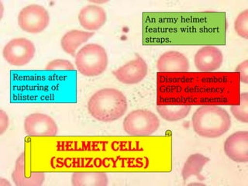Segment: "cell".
<instances>
[{
    "label": "cell",
    "mask_w": 248,
    "mask_h": 186,
    "mask_svg": "<svg viewBox=\"0 0 248 186\" xmlns=\"http://www.w3.org/2000/svg\"><path fill=\"white\" fill-rule=\"evenodd\" d=\"M12 178L16 186H41L45 182V174L44 172H31L27 170L25 156L22 154L16 159Z\"/></svg>",
    "instance_id": "obj_12"
},
{
    "label": "cell",
    "mask_w": 248,
    "mask_h": 186,
    "mask_svg": "<svg viewBox=\"0 0 248 186\" xmlns=\"http://www.w3.org/2000/svg\"><path fill=\"white\" fill-rule=\"evenodd\" d=\"M108 183L107 174L100 171H81L73 173L72 175L74 186H107Z\"/></svg>",
    "instance_id": "obj_16"
},
{
    "label": "cell",
    "mask_w": 248,
    "mask_h": 186,
    "mask_svg": "<svg viewBox=\"0 0 248 186\" xmlns=\"http://www.w3.org/2000/svg\"><path fill=\"white\" fill-rule=\"evenodd\" d=\"M94 32L82 31L79 30H72L68 31L61 40V46L64 52L76 55V50L84 43L87 42L89 39L94 36Z\"/></svg>",
    "instance_id": "obj_14"
},
{
    "label": "cell",
    "mask_w": 248,
    "mask_h": 186,
    "mask_svg": "<svg viewBox=\"0 0 248 186\" xmlns=\"http://www.w3.org/2000/svg\"><path fill=\"white\" fill-rule=\"evenodd\" d=\"M46 71H55V70H63V71H74L75 67L72 62L65 59H56L49 62L45 67Z\"/></svg>",
    "instance_id": "obj_20"
},
{
    "label": "cell",
    "mask_w": 248,
    "mask_h": 186,
    "mask_svg": "<svg viewBox=\"0 0 248 186\" xmlns=\"http://www.w3.org/2000/svg\"><path fill=\"white\" fill-rule=\"evenodd\" d=\"M223 54L217 46H206L198 50L194 57L196 69L201 72H212L220 68Z\"/></svg>",
    "instance_id": "obj_10"
},
{
    "label": "cell",
    "mask_w": 248,
    "mask_h": 186,
    "mask_svg": "<svg viewBox=\"0 0 248 186\" xmlns=\"http://www.w3.org/2000/svg\"><path fill=\"white\" fill-rule=\"evenodd\" d=\"M9 126V118L7 114L3 110H0V134H4Z\"/></svg>",
    "instance_id": "obj_22"
},
{
    "label": "cell",
    "mask_w": 248,
    "mask_h": 186,
    "mask_svg": "<svg viewBox=\"0 0 248 186\" xmlns=\"http://www.w3.org/2000/svg\"><path fill=\"white\" fill-rule=\"evenodd\" d=\"M235 72H238L240 76V81L243 83H248V61H244L242 63H240L236 69Z\"/></svg>",
    "instance_id": "obj_21"
},
{
    "label": "cell",
    "mask_w": 248,
    "mask_h": 186,
    "mask_svg": "<svg viewBox=\"0 0 248 186\" xmlns=\"http://www.w3.org/2000/svg\"><path fill=\"white\" fill-rule=\"evenodd\" d=\"M192 107L188 104L157 103V111L161 118L169 122L183 120L189 114Z\"/></svg>",
    "instance_id": "obj_15"
},
{
    "label": "cell",
    "mask_w": 248,
    "mask_h": 186,
    "mask_svg": "<svg viewBox=\"0 0 248 186\" xmlns=\"http://www.w3.org/2000/svg\"><path fill=\"white\" fill-rule=\"evenodd\" d=\"M234 29L236 33L243 37L248 39V10L241 12L235 19Z\"/></svg>",
    "instance_id": "obj_19"
},
{
    "label": "cell",
    "mask_w": 248,
    "mask_h": 186,
    "mask_svg": "<svg viewBox=\"0 0 248 186\" xmlns=\"http://www.w3.org/2000/svg\"><path fill=\"white\" fill-rule=\"evenodd\" d=\"M49 23L48 12L45 8L37 4L23 8L18 16V24L27 33H41L48 27Z\"/></svg>",
    "instance_id": "obj_5"
},
{
    "label": "cell",
    "mask_w": 248,
    "mask_h": 186,
    "mask_svg": "<svg viewBox=\"0 0 248 186\" xmlns=\"http://www.w3.org/2000/svg\"><path fill=\"white\" fill-rule=\"evenodd\" d=\"M232 116L240 122L248 123V93L240 95V104L232 105L231 108Z\"/></svg>",
    "instance_id": "obj_18"
},
{
    "label": "cell",
    "mask_w": 248,
    "mask_h": 186,
    "mask_svg": "<svg viewBox=\"0 0 248 186\" xmlns=\"http://www.w3.org/2000/svg\"><path fill=\"white\" fill-rule=\"evenodd\" d=\"M78 71L87 77H95L107 70L108 56L104 47L97 44L85 45L76 54Z\"/></svg>",
    "instance_id": "obj_3"
},
{
    "label": "cell",
    "mask_w": 248,
    "mask_h": 186,
    "mask_svg": "<svg viewBox=\"0 0 248 186\" xmlns=\"http://www.w3.org/2000/svg\"><path fill=\"white\" fill-rule=\"evenodd\" d=\"M209 161V157H205L202 154L196 153L190 155L185 162L182 170V178L184 181L192 176H196L201 180H203L204 178L201 176L200 173Z\"/></svg>",
    "instance_id": "obj_17"
},
{
    "label": "cell",
    "mask_w": 248,
    "mask_h": 186,
    "mask_svg": "<svg viewBox=\"0 0 248 186\" xmlns=\"http://www.w3.org/2000/svg\"><path fill=\"white\" fill-rule=\"evenodd\" d=\"M24 130L32 137H53L58 134V128L53 118L44 113H33L24 120Z\"/></svg>",
    "instance_id": "obj_7"
},
{
    "label": "cell",
    "mask_w": 248,
    "mask_h": 186,
    "mask_svg": "<svg viewBox=\"0 0 248 186\" xmlns=\"http://www.w3.org/2000/svg\"><path fill=\"white\" fill-rule=\"evenodd\" d=\"M157 68L160 73H186L189 70V62L182 53L168 51L158 58Z\"/></svg>",
    "instance_id": "obj_11"
},
{
    "label": "cell",
    "mask_w": 248,
    "mask_h": 186,
    "mask_svg": "<svg viewBox=\"0 0 248 186\" xmlns=\"http://www.w3.org/2000/svg\"><path fill=\"white\" fill-rule=\"evenodd\" d=\"M88 109L95 120L112 122L126 113L127 101L124 93L118 89H101L89 99Z\"/></svg>",
    "instance_id": "obj_1"
},
{
    "label": "cell",
    "mask_w": 248,
    "mask_h": 186,
    "mask_svg": "<svg viewBox=\"0 0 248 186\" xmlns=\"http://www.w3.org/2000/svg\"><path fill=\"white\" fill-rule=\"evenodd\" d=\"M160 120L150 110L137 109L132 111L124 120V129L128 135L147 137L158 130Z\"/></svg>",
    "instance_id": "obj_4"
},
{
    "label": "cell",
    "mask_w": 248,
    "mask_h": 186,
    "mask_svg": "<svg viewBox=\"0 0 248 186\" xmlns=\"http://www.w3.org/2000/svg\"><path fill=\"white\" fill-rule=\"evenodd\" d=\"M78 19L84 29L95 31L100 29L107 23V12L97 5H88L80 10Z\"/></svg>",
    "instance_id": "obj_13"
},
{
    "label": "cell",
    "mask_w": 248,
    "mask_h": 186,
    "mask_svg": "<svg viewBox=\"0 0 248 186\" xmlns=\"http://www.w3.org/2000/svg\"><path fill=\"white\" fill-rule=\"evenodd\" d=\"M35 52L36 48L32 41L26 38H15L5 45L2 55L9 64L21 67L29 64Z\"/></svg>",
    "instance_id": "obj_6"
},
{
    "label": "cell",
    "mask_w": 248,
    "mask_h": 186,
    "mask_svg": "<svg viewBox=\"0 0 248 186\" xmlns=\"http://www.w3.org/2000/svg\"><path fill=\"white\" fill-rule=\"evenodd\" d=\"M192 122L196 134L205 138H219L231 127L228 112L216 105H205L198 108L192 116Z\"/></svg>",
    "instance_id": "obj_2"
},
{
    "label": "cell",
    "mask_w": 248,
    "mask_h": 186,
    "mask_svg": "<svg viewBox=\"0 0 248 186\" xmlns=\"http://www.w3.org/2000/svg\"><path fill=\"white\" fill-rule=\"evenodd\" d=\"M148 67L141 57L138 56L134 60L127 62L118 69L113 71L115 77L124 84H138L147 76Z\"/></svg>",
    "instance_id": "obj_8"
},
{
    "label": "cell",
    "mask_w": 248,
    "mask_h": 186,
    "mask_svg": "<svg viewBox=\"0 0 248 186\" xmlns=\"http://www.w3.org/2000/svg\"><path fill=\"white\" fill-rule=\"evenodd\" d=\"M224 151L235 162H248V132L237 131L231 134L225 141Z\"/></svg>",
    "instance_id": "obj_9"
}]
</instances>
